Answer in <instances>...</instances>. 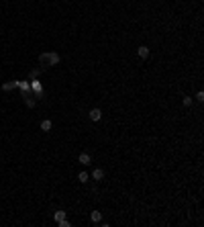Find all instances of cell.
I'll use <instances>...</instances> for the list:
<instances>
[{
    "label": "cell",
    "instance_id": "cell-1",
    "mask_svg": "<svg viewBox=\"0 0 204 227\" xmlns=\"http://www.w3.org/2000/svg\"><path fill=\"white\" fill-rule=\"evenodd\" d=\"M59 61H61L59 53H57V51H49V59H47V66H57Z\"/></svg>",
    "mask_w": 204,
    "mask_h": 227
},
{
    "label": "cell",
    "instance_id": "cell-2",
    "mask_svg": "<svg viewBox=\"0 0 204 227\" xmlns=\"http://www.w3.org/2000/svg\"><path fill=\"white\" fill-rule=\"evenodd\" d=\"M88 117H90L92 121H100V119H102V111H100V109H92L90 113H88Z\"/></svg>",
    "mask_w": 204,
    "mask_h": 227
},
{
    "label": "cell",
    "instance_id": "cell-3",
    "mask_svg": "<svg viewBox=\"0 0 204 227\" xmlns=\"http://www.w3.org/2000/svg\"><path fill=\"white\" fill-rule=\"evenodd\" d=\"M78 162H80V164H82V166H88V164H90V162H92L90 154H80V156H78Z\"/></svg>",
    "mask_w": 204,
    "mask_h": 227
},
{
    "label": "cell",
    "instance_id": "cell-4",
    "mask_svg": "<svg viewBox=\"0 0 204 227\" xmlns=\"http://www.w3.org/2000/svg\"><path fill=\"white\" fill-rule=\"evenodd\" d=\"M137 55L141 57V59H147V57H149V47L141 45V47H139V49H137Z\"/></svg>",
    "mask_w": 204,
    "mask_h": 227
},
{
    "label": "cell",
    "instance_id": "cell-5",
    "mask_svg": "<svg viewBox=\"0 0 204 227\" xmlns=\"http://www.w3.org/2000/svg\"><path fill=\"white\" fill-rule=\"evenodd\" d=\"M51 129H53V123H51V121H49V119H43V121H41V131H51Z\"/></svg>",
    "mask_w": 204,
    "mask_h": 227
},
{
    "label": "cell",
    "instance_id": "cell-6",
    "mask_svg": "<svg viewBox=\"0 0 204 227\" xmlns=\"http://www.w3.org/2000/svg\"><path fill=\"white\" fill-rule=\"evenodd\" d=\"M92 178H94V180H102V178H104V170H102V168H94Z\"/></svg>",
    "mask_w": 204,
    "mask_h": 227
},
{
    "label": "cell",
    "instance_id": "cell-7",
    "mask_svg": "<svg viewBox=\"0 0 204 227\" xmlns=\"http://www.w3.org/2000/svg\"><path fill=\"white\" fill-rule=\"evenodd\" d=\"M90 219H92V223H100V221H102V213H100V211H92Z\"/></svg>",
    "mask_w": 204,
    "mask_h": 227
},
{
    "label": "cell",
    "instance_id": "cell-8",
    "mask_svg": "<svg viewBox=\"0 0 204 227\" xmlns=\"http://www.w3.org/2000/svg\"><path fill=\"white\" fill-rule=\"evenodd\" d=\"M23 98H25V104H27V106H29V109H33L35 104H37V100H35L33 96H29V94H25Z\"/></svg>",
    "mask_w": 204,
    "mask_h": 227
},
{
    "label": "cell",
    "instance_id": "cell-9",
    "mask_svg": "<svg viewBox=\"0 0 204 227\" xmlns=\"http://www.w3.org/2000/svg\"><path fill=\"white\" fill-rule=\"evenodd\" d=\"M53 219H55V223H59L61 219H66V211H55V215H53Z\"/></svg>",
    "mask_w": 204,
    "mask_h": 227
},
{
    "label": "cell",
    "instance_id": "cell-10",
    "mask_svg": "<svg viewBox=\"0 0 204 227\" xmlns=\"http://www.w3.org/2000/svg\"><path fill=\"white\" fill-rule=\"evenodd\" d=\"M12 88H14V82H4V84H2V90L4 92H10Z\"/></svg>",
    "mask_w": 204,
    "mask_h": 227
},
{
    "label": "cell",
    "instance_id": "cell-11",
    "mask_svg": "<svg viewBox=\"0 0 204 227\" xmlns=\"http://www.w3.org/2000/svg\"><path fill=\"white\" fill-rule=\"evenodd\" d=\"M88 178H90V174H88V172H80V174H78V180L80 182H88Z\"/></svg>",
    "mask_w": 204,
    "mask_h": 227
},
{
    "label": "cell",
    "instance_id": "cell-12",
    "mask_svg": "<svg viewBox=\"0 0 204 227\" xmlns=\"http://www.w3.org/2000/svg\"><path fill=\"white\" fill-rule=\"evenodd\" d=\"M31 86H33V90L37 92V94H41V84H39V80H33V84H31Z\"/></svg>",
    "mask_w": 204,
    "mask_h": 227
},
{
    "label": "cell",
    "instance_id": "cell-13",
    "mask_svg": "<svg viewBox=\"0 0 204 227\" xmlns=\"http://www.w3.org/2000/svg\"><path fill=\"white\" fill-rule=\"evenodd\" d=\"M182 104H184V106H192V96H184Z\"/></svg>",
    "mask_w": 204,
    "mask_h": 227
},
{
    "label": "cell",
    "instance_id": "cell-14",
    "mask_svg": "<svg viewBox=\"0 0 204 227\" xmlns=\"http://www.w3.org/2000/svg\"><path fill=\"white\" fill-rule=\"evenodd\" d=\"M39 72H41V70H39V68L31 70V78H33V80H37V76H39Z\"/></svg>",
    "mask_w": 204,
    "mask_h": 227
},
{
    "label": "cell",
    "instance_id": "cell-15",
    "mask_svg": "<svg viewBox=\"0 0 204 227\" xmlns=\"http://www.w3.org/2000/svg\"><path fill=\"white\" fill-rule=\"evenodd\" d=\"M196 100H200V102L204 100V92H202V90H200V92H198V94H196Z\"/></svg>",
    "mask_w": 204,
    "mask_h": 227
},
{
    "label": "cell",
    "instance_id": "cell-16",
    "mask_svg": "<svg viewBox=\"0 0 204 227\" xmlns=\"http://www.w3.org/2000/svg\"><path fill=\"white\" fill-rule=\"evenodd\" d=\"M19 86H21L23 90H27V88H29V84H27V82H19Z\"/></svg>",
    "mask_w": 204,
    "mask_h": 227
},
{
    "label": "cell",
    "instance_id": "cell-17",
    "mask_svg": "<svg viewBox=\"0 0 204 227\" xmlns=\"http://www.w3.org/2000/svg\"><path fill=\"white\" fill-rule=\"evenodd\" d=\"M59 225H61V227H69V223L66 221V219H61V221H59Z\"/></svg>",
    "mask_w": 204,
    "mask_h": 227
}]
</instances>
